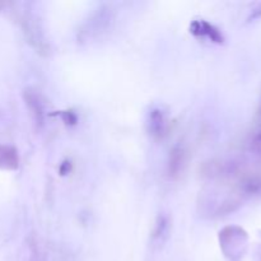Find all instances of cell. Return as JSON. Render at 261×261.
I'll use <instances>...</instances> for the list:
<instances>
[{"mask_svg":"<svg viewBox=\"0 0 261 261\" xmlns=\"http://www.w3.org/2000/svg\"><path fill=\"white\" fill-rule=\"evenodd\" d=\"M246 231L241 227L229 226L219 232V244L226 257L231 261H239L245 255L247 249Z\"/></svg>","mask_w":261,"mask_h":261,"instance_id":"6da1fadb","label":"cell"},{"mask_svg":"<svg viewBox=\"0 0 261 261\" xmlns=\"http://www.w3.org/2000/svg\"><path fill=\"white\" fill-rule=\"evenodd\" d=\"M112 23H114V12L111 8H101L84 23L78 38L82 42H89L92 40L101 38L111 30Z\"/></svg>","mask_w":261,"mask_h":261,"instance_id":"7a4b0ae2","label":"cell"},{"mask_svg":"<svg viewBox=\"0 0 261 261\" xmlns=\"http://www.w3.org/2000/svg\"><path fill=\"white\" fill-rule=\"evenodd\" d=\"M22 27L23 32H24L27 41L33 46L36 51L41 55H47L50 51V46H48L47 41H46L43 31L41 28L40 22L35 15L25 14L22 17Z\"/></svg>","mask_w":261,"mask_h":261,"instance_id":"3957f363","label":"cell"},{"mask_svg":"<svg viewBox=\"0 0 261 261\" xmlns=\"http://www.w3.org/2000/svg\"><path fill=\"white\" fill-rule=\"evenodd\" d=\"M236 163L223 160H211L200 166V175L205 178H222L236 175Z\"/></svg>","mask_w":261,"mask_h":261,"instance_id":"277c9868","label":"cell"},{"mask_svg":"<svg viewBox=\"0 0 261 261\" xmlns=\"http://www.w3.org/2000/svg\"><path fill=\"white\" fill-rule=\"evenodd\" d=\"M167 117L161 109H154L150 111L149 119H148V132L155 139H161L166 135L167 132Z\"/></svg>","mask_w":261,"mask_h":261,"instance_id":"5b68a950","label":"cell"},{"mask_svg":"<svg viewBox=\"0 0 261 261\" xmlns=\"http://www.w3.org/2000/svg\"><path fill=\"white\" fill-rule=\"evenodd\" d=\"M190 32L193 35L198 36V37L209 38L213 42H223V36L219 32L218 28H216L214 25H212L211 23H208L204 19L194 20L190 25Z\"/></svg>","mask_w":261,"mask_h":261,"instance_id":"8992f818","label":"cell"},{"mask_svg":"<svg viewBox=\"0 0 261 261\" xmlns=\"http://www.w3.org/2000/svg\"><path fill=\"white\" fill-rule=\"evenodd\" d=\"M186 165V152L182 145H176L170 152L167 171L171 178H177Z\"/></svg>","mask_w":261,"mask_h":261,"instance_id":"52a82bcc","label":"cell"},{"mask_svg":"<svg viewBox=\"0 0 261 261\" xmlns=\"http://www.w3.org/2000/svg\"><path fill=\"white\" fill-rule=\"evenodd\" d=\"M170 229H171V222L166 214H160L155 221L154 228H153L152 233V244L153 246L161 249L167 241L168 236H170Z\"/></svg>","mask_w":261,"mask_h":261,"instance_id":"ba28073f","label":"cell"},{"mask_svg":"<svg viewBox=\"0 0 261 261\" xmlns=\"http://www.w3.org/2000/svg\"><path fill=\"white\" fill-rule=\"evenodd\" d=\"M24 101L35 122L41 126L43 124V115L45 114H43V105L40 96L32 89H27L24 91Z\"/></svg>","mask_w":261,"mask_h":261,"instance_id":"9c48e42d","label":"cell"},{"mask_svg":"<svg viewBox=\"0 0 261 261\" xmlns=\"http://www.w3.org/2000/svg\"><path fill=\"white\" fill-rule=\"evenodd\" d=\"M18 167L17 150L13 147L3 145L0 147V168L2 170L12 171Z\"/></svg>","mask_w":261,"mask_h":261,"instance_id":"30bf717a","label":"cell"},{"mask_svg":"<svg viewBox=\"0 0 261 261\" xmlns=\"http://www.w3.org/2000/svg\"><path fill=\"white\" fill-rule=\"evenodd\" d=\"M241 188L247 194H259L261 193V178L259 177H247L242 181Z\"/></svg>","mask_w":261,"mask_h":261,"instance_id":"8fae6325","label":"cell"},{"mask_svg":"<svg viewBox=\"0 0 261 261\" xmlns=\"http://www.w3.org/2000/svg\"><path fill=\"white\" fill-rule=\"evenodd\" d=\"M61 117H63V120H64V122H65V124L74 125L76 122V116L74 115V112H71V111L61 112Z\"/></svg>","mask_w":261,"mask_h":261,"instance_id":"7c38bea8","label":"cell"},{"mask_svg":"<svg viewBox=\"0 0 261 261\" xmlns=\"http://www.w3.org/2000/svg\"><path fill=\"white\" fill-rule=\"evenodd\" d=\"M251 145L252 149H254L255 152L260 153L261 154V132H257L256 134L254 135V138H252L251 140Z\"/></svg>","mask_w":261,"mask_h":261,"instance_id":"4fadbf2b","label":"cell"},{"mask_svg":"<svg viewBox=\"0 0 261 261\" xmlns=\"http://www.w3.org/2000/svg\"><path fill=\"white\" fill-rule=\"evenodd\" d=\"M69 170H70V165H69L68 162L64 163V165L61 166V168H60V171H61V173H63V175H65V173L68 172Z\"/></svg>","mask_w":261,"mask_h":261,"instance_id":"5bb4252c","label":"cell"}]
</instances>
